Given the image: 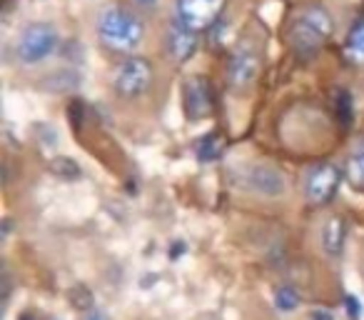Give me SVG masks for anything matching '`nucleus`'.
Listing matches in <instances>:
<instances>
[{"instance_id":"obj_1","label":"nucleus","mask_w":364,"mask_h":320,"mask_svg":"<svg viewBox=\"0 0 364 320\" xmlns=\"http://www.w3.org/2000/svg\"><path fill=\"white\" fill-rule=\"evenodd\" d=\"M97 36L110 51H135L145 38V23L125 6H107L97 16Z\"/></svg>"},{"instance_id":"obj_2","label":"nucleus","mask_w":364,"mask_h":320,"mask_svg":"<svg viewBox=\"0 0 364 320\" xmlns=\"http://www.w3.org/2000/svg\"><path fill=\"white\" fill-rule=\"evenodd\" d=\"M332 31H334V23L327 8L309 6L294 18L292 28H289V43H292L297 56L312 58L329 41Z\"/></svg>"},{"instance_id":"obj_3","label":"nucleus","mask_w":364,"mask_h":320,"mask_svg":"<svg viewBox=\"0 0 364 320\" xmlns=\"http://www.w3.org/2000/svg\"><path fill=\"white\" fill-rule=\"evenodd\" d=\"M58 43H60V33L50 23H31V26L23 28L21 38L16 43L18 61L23 66H38V63L48 61L53 53L58 51Z\"/></svg>"},{"instance_id":"obj_4","label":"nucleus","mask_w":364,"mask_h":320,"mask_svg":"<svg viewBox=\"0 0 364 320\" xmlns=\"http://www.w3.org/2000/svg\"><path fill=\"white\" fill-rule=\"evenodd\" d=\"M152 78H155L152 63L142 56H132V58H125V61L117 66L115 76H112V88H115L117 96L125 98V100H137V98L150 91Z\"/></svg>"},{"instance_id":"obj_5","label":"nucleus","mask_w":364,"mask_h":320,"mask_svg":"<svg viewBox=\"0 0 364 320\" xmlns=\"http://www.w3.org/2000/svg\"><path fill=\"white\" fill-rule=\"evenodd\" d=\"M225 8V0H177L175 3V21L190 31H203L213 26Z\"/></svg>"},{"instance_id":"obj_6","label":"nucleus","mask_w":364,"mask_h":320,"mask_svg":"<svg viewBox=\"0 0 364 320\" xmlns=\"http://www.w3.org/2000/svg\"><path fill=\"white\" fill-rule=\"evenodd\" d=\"M259 76V56L252 46H240L237 51L232 53L228 66V81L232 88L242 91V88H250Z\"/></svg>"},{"instance_id":"obj_7","label":"nucleus","mask_w":364,"mask_h":320,"mask_svg":"<svg viewBox=\"0 0 364 320\" xmlns=\"http://www.w3.org/2000/svg\"><path fill=\"white\" fill-rule=\"evenodd\" d=\"M339 178H342V173H339L337 165L319 163L317 168L307 175V198L312 200L314 205H327L329 200L337 195Z\"/></svg>"},{"instance_id":"obj_8","label":"nucleus","mask_w":364,"mask_h":320,"mask_svg":"<svg viewBox=\"0 0 364 320\" xmlns=\"http://www.w3.org/2000/svg\"><path fill=\"white\" fill-rule=\"evenodd\" d=\"M215 108L213 98V86H210L208 78L193 76L185 83V113H188L190 120H200V118H208Z\"/></svg>"},{"instance_id":"obj_9","label":"nucleus","mask_w":364,"mask_h":320,"mask_svg":"<svg viewBox=\"0 0 364 320\" xmlns=\"http://www.w3.org/2000/svg\"><path fill=\"white\" fill-rule=\"evenodd\" d=\"M245 185L252 193L264 195V198H277L287 188L284 175L277 168H272V165H250L247 173H245Z\"/></svg>"},{"instance_id":"obj_10","label":"nucleus","mask_w":364,"mask_h":320,"mask_svg":"<svg viewBox=\"0 0 364 320\" xmlns=\"http://www.w3.org/2000/svg\"><path fill=\"white\" fill-rule=\"evenodd\" d=\"M195 51H198V36H195V31L180 26L175 21V26L167 33V53H170V58L175 63H185L193 58Z\"/></svg>"},{"instance_id":"obj_11","label":"nucleus","mask_w":364,"mask_h":320,"mask_svg":"<svg viewBox=\"0 0 364 320\" xmlns=\"http://www.w3.org/2000/svg\"><path fill=\"white\" fill-rule=\"evenodd\" d=\"M344 238H347V223H344L339 215H332V218L324 223L322 228V248L329 258H337L342 255L344 248Z\"/></svg>"},{"instance_id":"obj_12","label":"nucleus","mask_w":364,"mask_h":320,"mask_svg":"<svg viewBox=\"0 0 364 320\" xmlns=\"http://www.w3.org/2000/svg\"><path fill=\"white\" fill-rule=\"evenodd\" d=\"M347 56L352 63H364V21L357 23L349 33V41H347Z\"/></svg>"},{"instance_id":"obj_13","label":"nucleus","mask_w":364,"mask_h":320,"mask_svg":"<svg viewBox=\"0 0 364 320\" xmlns=\"http://www.w3.org/2000/svg\"><path fill=\"white\" fill-rule=\"evenodd\" d=\"M220 155H223V140H220L215 133H208V135L198 143V158L203 163H210V160H218Z\"/></svg>"},{"instance_id":"obj_14","label":"nucleus","mask_w":364,"mask_h":320,"mask_svg":"<svg viewBox=\"0 0 364 320\" xmlns=\"http://www.w3.org/2000/svg\"><path fill=\"white\" fill-rule=\"evenodd\" d=\"M274 305H277L282 313H292L299 305V293L292 285H282V288H277V293H274Z\"/></svg>"},{"instance_id":"obj_15","label":"nucleus","mask_w":364,"mask_h":320,"mask_svg":"<svg viewBox=\"0 0 364 320\" xmlns=\"http://www.w3.org/2000/svg\"><path fill=\"white\" fill-rule=\"evenodd\" d=\"M349 178L354 180V185L364 188V140L359 143L352 160H349Z\"/></svg>"},{"instance_id":"obj_16","label":"nucleus","mask_w":364,"mask_h":320,"mask_svg":"<svg viewBox=\"0 0 364 320\" xmlns=\"http://www.w3.org/2000/svg\"><path fill=\"white\" fill-rule=\"evenodd\" d=\"M334 110H337V118L344 123V125H349L352 123V96H349L347 91H337L334 93Z\"/></svg>"},{"instance_id":"obj_17","label":"nucleus","mask_w":364,"mask_h":320,"mask_svg":"<svg viewBox=\"0 0 364 320\" xmlns=\"http://www.w3.org/2000/svg\"><path fill=\"white\" fill-rule=\"evenodd\" d=\"M53 170H55L58 175H63V178H68V180H75V178H80V168H77L75 163H73L70 158H58L55 163H53Z\"/></svg>"},{"instance_id":"obj_18","label":"nucleus","mask_w":364,"mask_h":320,"mask_svg":"<svg viewBox=\"0 0 364 320\" xmlns=\"http://www.w3.org/2000/svg\"><path fill=\"white\" fill-rule=\"evenodd\" d=\"M70 300H73V305H75V308H80V310L92 308V295L87 293V288H82V285H77V288H73Z\"/></svg>"},{"instance_id":"obj_19","label":"nucleus","mask_w":364,"mask_h":320,"mask_svg":"<svg viewBox=\"0 0 364 320\" xmlns=\"http://www.w3.org/2000/svg\"><path fill=\"white\" fill-rule=\"evenodd\" d=\"M347 310H349V318L357 320L359 315H362V303H359L357 298H352V295H349V298H347Z\"/></svg>"},{"instance_id":"obj_20","label":"nucleus","mask_w":364,"mask_h":320,"mask_svg":"<svg viewBox=\"0 0 364 320\" xmlns=\"http://www.w3.org/2000/svg\"><path fill=\"white\" fill-rule=\"evenodd\" d=\"M309 318H312V320H334L332 313H329V310H324V308L312 310V315H309Z\"/></svg>"},{"instance_id":"obj_21","label":"nucleus","mask_w":364,"mask_h":320,"mask_svg":"<svg viewBox=\"0 0 364 320\" xmlns=\"http://www.w3.org/2000/svg\"><path fill=\"white\" fill-rule=\"evenodd\" d=\"M87 320H107V318H105V315H102V313H92Z\"/></svg>"},{"instance_id":"obj_22","label":"nucleus","mask_w":364,"mask_h":320,"mask_svg":"<svg viewBox=\"0 0 364 320\" xmlns=\"http://www.w3.org/2000/svg\"><path fill=\"white\" fill-rule=\"evenodd\" d=\"M140 6H155V0H137Z\"/></svg>"},{"instance_id":"obj_23","label":"nucleus","mask_w":364,"mask_h":320,"mask_svg":"<svg viewBox=\"0 0 364 320\" xmlns=\"http://www.w3.org/2000/svg\"><path fill=\"white\" fill-rule=\"evenodd\" d=\"M21 320H33V315H21Z\"/></svg>"}]
</instances>
